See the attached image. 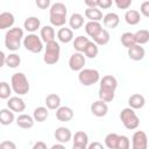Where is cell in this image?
<instances>
[{"label": "cell", "mask_w": 149, "mask_h": 149, "mask_svg": "<svg viewBox=\"0 0 149 149\" xmlns=\"http://www.w3.org/2000/svg\"><path fill=\"white\" fill-rule=\"evenodd\" d=\"M140 12L143 16L146 17H149V0H146L141 3L140 6Z\"/></svg>", "instance_id": "obj_42"}, {"label": "cell", "mask_w": 149, "mask_h": 149, "mask_svg": "<svg viewBox=\"0 0 149 149\" xmlns=\"http://www.w3.org/2000/svg\"><path fill=\"white\" fill-rule=\"evenodd\" d=\"M87 148H88V149H95V148H98V149H102V148H104V146H102V143L93 142V143L88 144V147H87Z\"/></svg>", "instance_id": "obj_47"}, {"label": "cell", "mask_w": 149, "mask_h": 149, "mask_svg": "<svg viewBox=\"0 0 149 149\" xmlns=\"http://www.w3.org/2000/svg\"><path fill=\"white\" fill-rule=\"evenodd\" d=\"M85 63H86L85 56L83 55V52H79V51L73 52L70 56V58H69V68L72 71H80V70H83Z\"/></svg>", "instance_id": "obj_9"}, {"label": "cell", "mask_w": 149, "mask_h": 149, "mask_svg": "<svg viewBox=\"0 0 149 149\" xmlns=\"http://www.w3.org/2000/svg\"><path fill=\"white\" fill-rule=\"evenodd\" d=\"M45 51H44V56H43V61L45 64L48 65H54L59 61V56H61V47L58 44V42L56 41H51L45 43Z\"/></svg>", "instance_id": "obj_6"}, {"label": "cell", "mask_w": 149, "mask_h": 149, "mask_svg": "<svg viewBox=\"0 0 149 149\" xmlns=\"http://www.w3.org/2000/svg\"><path fill=\"white\" fill-rule=\"evenodd\" d=\"M102 22H104V26L105 28H108V29H114L118 27L119 22H120V17L116 13H107L104 17H102Z\"/></svg>", "instance_id": "obj_18"}, {"label": "cell", "mask_w": 149, "mask_h": 149, "mask_svg": "<svg viewBox=\"0 0 149 149\" xmlns=\"http://www.w3.org/2000/svg\"><path fill=\"white\" fill-rule=\"evenodd\" d=\"M15 120V116H14V112L10 109V108H2L0 111V123L2 126H8L10 125L13 121Z\"/></svg>", "instance_id": "obj_24"}, {"label": "cell", "mask_w": 149, "mask_h": 149, "mask_svg": "<svg viewBox=\"0 0 149 149\" xmlns=\"http://www.w3.org/2000/svg\"><path fill=\"white\" fill-rule=\"evenodd\" d=\"M128 105L134 109H141L146 105V98L140 93H134L128 98Z\"/></svg>", "instance_id": "obj_19"}, {"label": "cell", "mask_w": 149, "mask_h": 149, "mask_svg": "<svg viewBox=\"0 0 149 149\" xmlns=\"http://www.w3.org/2000/svg\"><path fill=\"white\" fill-rule=\"evenodd\" d=\"M15 22V17L10 12H2L0 14V29L10 28Z\"/></svg>", "instance_id": "obj_20"}, {"label": "cell", "mask_w": 149, "mask_h": 149, "mask_svg": "<svg viewBox=\"0 0 149 149\" xmlns=\"http://www.w3.org/2000/svg\"><path fill=\"white\" fill-rule=\"evenodd\" d=\"M12 86H9L8 83L6 81H1L0 83V98L1 99H8L10 98V94H12Z\"/></svg>", "instance_id": "obj_38"}, {"label": "cell", "mask_w": 149, "mask_h": 149, "mask_svg": "<svg viewBox=\"0 0 149 149\" xmlns=\"http://www.w3.org/2000/svg\"><path fill=\"white\" fill-rule=\"evenodd\" d=\"M48 107H44V106H40V107H36L34 109V113H33V116L35 119V121L37 122H43L48 119L49 116V112H48Z\"/></svg>", "instance_id": "obj_29"}, {"label": "cell", "mask_w": 149, "mask_h": 149, "mask_svg": "<svg viewBox=\"0 0 149 149\" xmlns=\"http://www.w3.org/2000/svg\"><path fill=\"white\" fill-rule=\"evenodd\" d=\"M118 87V80L112 74H106L100 79L99 99L106 102H111L115 97V90Z\"/></svg>", "instance_id": "obj_1"}, {"label": "cell", "mask_w": 149, "mask_h": 149, "mask_svg": "<svg viewBox=\"0 0 149 149\" xmlns=\"http://www.w3.org/2000/svg\"><path fill=\"white\" fill-rule=\"evenodd\" d=\"M120 40H121L122 45H123L125 48H127V49L130 48V47H133V45H135V44H137V43H136V40H135L134 33H130V31L123 33V34L121 35Z\"/></svg>", "instance_id": "obj_32"}, {"label": "cell", "mask_w": 149, "mask_h": 149, "mask_svg": "<svg viewBox=\"0 0 149 149\" xmlns=\"http://www.w3.org/2000/svg\"><path fill=\"white\" fill-rule=\"evenodd\" d=\"M87 7H98V0H84Z\"/></svg>", "instance_id": "obj_46"}, {"label": "cell", "mask_w": 149, "mask_h": 149, "mask_svg": "<svg viewBox=\"0 0 149 149\" xmlns=\"http://www.w3.org/2000/svg\"><path fill=\"white\" fill-rule=\"evenodd\" d=\"M23 47L33 54H40L43 50V41L41 36L30 33L23 38Z\"/></svg>", "instance_id": "obj_8"}, {"label": "cell", "mask_w": 149, "mask_h": 149, "mask_svg": "<svg viewBox=\"0 0 149 149\" xmlns=\"http://www.w3.org/2000/svg\"><path fill=\"white\" fill-rule=\"evenodd\" d=\"M0 148L1 149H15L16 144L12 141H3V142L0 143Z\"/></svg>", "instance_id": "obj_44"}, {"label": "cell", "mask_w": 149, "mask_h": 149, "mask_svg": "<svg viewBox=\"0 0 149 149\" xmlns=\"http://www.w3.org/2000/svg\"><path fill=\"white\" fill-rule=\"evenodd\" d=\"M57 148H64V143H61L59 142V144H54L51 147V149H57Z\"/></svg>", "instance_id": "obj_49"}, {"label": "cell", "mask_w": 149, "mask_h": 149, "mask_svg": "<svg viewBox=\"0 0 149 149\" xmlns=\"http://www.w3.org/2000/svg\"><path fill=\"white\" fill-rule=\"evenodd\" d=\"M99 49H98V44L94 41H90L88 44L86 45L85 50H84V55L87 58H95L98 56Z\"/></svg>", "instance_id": "obj_35"}, {"label": "cell", "mask_w": 149, "mask_h": 149, "mask_svg": "<svg viewBox=\"0 0 149 149\" xmlns=\"http://www.w3.org/2000/svg\"><path fill=\"white\" fill-rule=\"evenodd\" d=\"M88 42H90L88 37H85V36L79 35V36H77V37L73 40V48H74L76 51L84 52V50H85L86 45L88 44Z\"/></svg>", "instance_id": "obj_33"}, {"label": "cell", "mask_w": 149, "mask_h": 149, "mask_svg": "<svg viewBox=\"0 0 149 149\" xmlns=\"http://www.w3.org/2000/svg\"><path fill=\"white\" fill-rule=\"evenodd\" d=\"M85 17L88 19V21H100L104 16L98 7H87L85 9Z\"/></svg>", "instance_id": "obj_25"}, {"label": "cell", "mask_w": 149, "mask_h": 149, "mask_svg": "<svg viewBox=\"0 0 149 149\" xmlns=\"http://www.w3.org/2000/svg\"><path fill=\"white\" fill-rule=\"evenodd\" d=\"M109 38H111V36H109L108 30L102 28V29L98 33V35H97L95 37H93V41H94L98 45H106V44L109 42Z\"/></svg>", "instance_id": "obj_34"}, {"label": "cell", "mask_w": 149, "mask_h": 149, "mask_svg": "<svg viewBox=\"0 0 149 149\" xmlns=\"http://www.w3.org/2000/svg\"><path fill=\"white\" fill-rule=\"evenodd\" d=\"M7 107L10 108L13 112L21 113V112H23L26 109V102L20 97H10V98H8Z\"/></svg>", "instance_id": "obj_14"}, {"label": "cell", "mask_w": 149, "mask_h": 149, "mask_svg": "<svg viewBox=\"0 0 149 149\" xmlns=\"http://www.w3.org/2000/svg\"><path fill=\"white\" fill-rule=\"evenodd\" d=\"M41 27V21L36 16H29L23 22V28L29 33H35Z\"/></svg>", "instance_id": "obj_21"}, {"label": "cell", "mask_w": 149, "mask_h": 149, "mask_svg": "<svg viewBox=\"0 0 149 149\" xmlns=\"http://www.w3.org/2000/svg\"><path fill=\"white\" fill-rule=\"evenodd\" d=\"M40 36H41V38H42V41L44 43L55 41V30H54L52 26H44V27H42L41 31H40Z\"/></svg>", "instance_id": "obj_26"}, {"label": "cell", "mask_w": 149, "mask_h": 149, "mask_svg": "<svg viewBox=\"0 0 149 149\" xmlns=\"http://www.w3.org/2000/svg\"><path fill=\"white\" fill-rule=\"evenodd\" d=\"M120 120L125 128L133 130L136 129L140 125V119L135 113V109L132 107H126L120 112Z\"/></svg>", "instance_id": "obj_5"}, {"label": "cell", "mask_w": 149, "mask_h": 149, "mask_svg": "<svg viewBox=\"0 0 149 149\" xmlns=\"http://www.w3.org/2000/svg\"><path fill=\"white\" fill-rule=\"evenodd\" d=\"M78 80L84 86H91L100 80V73L95 69H83L78 73Z\"/></svg>", "instance_id": "obj_7"}, {"label": "cell", "mask_w": 149, "mask_h": 149, "mask_svg": "<svg viewBox=\"0 0 149 149\" xmlns=\"http://www.w3.org/2000/svg\"><path fill=\"white\" fill-rule=\"evenodd\" d=\"M125 21L129 24V26H136L140 21H141V15L140 12L135 10V9H129L126 12L125 14Z\"/></svg>", "instance_id": "obj_27"}, {"label": "cell", "mask_w": 149, "mask_h": 149, "mask_svg": "<svg viewBox=\"0 0 149 149\" xmlns=\"http://www.w3.org/2000/svg\"><path fill=\"white\" fill-rule=\"evenodd\" d=\"M16 125H17V127H20V128H22V129H29V128H31L33 126H34V123H35V119H34V116H31V115H29V114H20L17 118H16Z\"/></svg>", "instance_id": "obj_15"}, {"label": "cell", "mask_w": 149, "mask_h": 149, "mask_svg": "<svg viewBox=\"0 0 149 149\" xmlns=\"http://www.w3.org/2000/svg\"><path fill=\"white\" fill-rule=\"evenodd\" d=\"M91 113L97 118H102L108 113V106L104 100H97L91 105Z\"/></svg>", "instance_id": "obj_12"}, {"label": "cell", "mask_w": 149, "mask_h": 149, "mask_svg": "<svg viewBox=\"0 0 149 149\" xmlns=\"http://www.w3.org/2000/svg\"><path fill=\"white\" fill-rule=\"evenodd\" d=\"M23 37V30L19 27L10 28L5 34V45L9 51H16L21 47V41Z\"/></svg>", "instance_id": "obj_2"}, {"label": "cell", "mask_w": 149, "mask_h": 149, "mask_svg": "<svg viewBox=\"0 0 149 149\" xmlns=\"http://www.w3.org/2000/svg\"><path fill=\"white\" fill-rule=\"evenodd\" d=\"M69 24H70V28L74 30L81 28L84 24V16L79 13H73L69 19Z\"/></svg>", "instance_id": "obj_31"}, {"label": "cell", "mask_w": 149, "mask_h": 149, "mask_svg": "<svg viewBox=\"0 0 149 149\" xmlns=\"http://www.w3.org/2000/svg\"><path fill=\"white\" fill-rule=\"evenodd\" d=\"M135 35V40L137 44H146L149 42V30L147 29H140L136 33H134Z\"/></svg>", "instance_id": "obj_36"}, {"label": "cell", "mask_w": 149, "mask_h": 149, "mask_svg": "<svg viewBox=\"0 0 149 149\" xmlns=\"http://www.w3.org/2000/svg\"><path fill=\"white\" fill-rule=\"evenodd\" d=\"M102 29V26L100 24L99 21H88L85 24V31L90 37H95L98 35V33Z\"/></svg>", "instance_id": "obj_22"}, {"label": "cell", "mask_w": 149, "mask_h": 149, "mask_svg": "<svg viewBox=\"0 0 149 149\" xmlns=\"http://www.w3.org/2000/svg\"><path fill=\"white\" fill-rule=\"evenodd\" d=\"M119 9H128L132 5L133 0H113Z\"/></svg>", "instance_id": "obj_40"}, {"label": "cell", "mask_w": 149, "mask_h": 149, "mask_svg": "<svg viewBox=\"0 0 149 149\" xmlns=\"http://www.w3.org/2000/svg\"><path fill=\"white\" fill-rule=\"evenodd\" d=\"M56 118L61 122H69L73 118V109L69 106H61L56 109Z\"/></svg>", "instance_id": "obj_13"}, {"label": "cell", "mask_w": 149, "mask_h": 149, "mask_svg": "<svg viewBox=\"0 0 149 149\" xmlns=\"http://www.w3.org/2000/svg\"><path fill=\"white\" fill-rule=\"evenodd\" d=\"M45 106L49 109H57L61 107V97L56 93H50L45 98Z\"/></svg>", "instance_id": "obj_28"}, {"label": "cell", "mask_w": 149, "mask_h": 149, "mask_svg": "<svg viewBox=\"0 0 149 149\" xmlns=\"http://www.w3.org/2000/svg\"><path fill=\"white\" fill-rule=\"evenodd\" d=\"M54 135H55L56 141H58L61 143H68L71 140V137H72V134H71L70 129L66 128V127H58V128H56Z\"/></svg>", "instance_id": "obj_16"}, {"label": "cell", "mask_w": 149, "mask_h": 149, "mask_svg": "<svg viewBox=\"0 0 149 149\" xmlns=\"http://www.w3.org/2000/svg\"><path fill=\"white\" fill-rule=\"evenodd\" d=\"M33 149H47V144L42 141H38L33 146Z\"/></svg>", "instance_id": "obj_45"}, {"label": "cell", "mask_w": 149, "mask_h": 149, "mask_svg": "<svg viewBox=\"0 0 149 149\" xmlns=\"http://www.w3.org/2000/svg\"><path fill=\"white\" fill-rule=\"evenodd\" d=\"M35 3L40 9H48L51 7V0H35Z\"/></svg>", "instance_id": "obj_41"}, {"label": "cell", "mask_w": 149, "mask_h": 149, "mask_svg": "<svg viewBox=\"0 0 149 149\" xmlns=\"http://www.w3.org/2000/svg\"><path fill=\"white\" fill-rule=\"evenodd\" d=\"M146 56V51L141 44H135L130 48H128V57L132 61H141Z\"/></svg>", "instance_id": "obj_17"}, {"label": "cell", "mask_w": 149, "mask_h": 149, "mask_svg": "<svg viewBox=\"0 0 149 149\" xmlns=\"http://www.w3.org/2000/svg\"><path fill=\"white\" fill-rule=\"evenodd\" d=\"M132 147L133 149H147L148 148L147 134L142 130H136L132 136Z\"/></svg>", "instance_id": "obj_10"}, {"label": "cell", "mask_w": 149, "mask_h": 149, "mask_svg": "<svg viewBox=\"0 0 149 149\" xmlns=\"http://www.w3.org/2000/svg\"><path fill=\"white\" fill-rule=\"evenodd\" d=\"M119 140H120V135L119 134H116V133H109L105 137V146L108 149H118Z\"/></svg>", "instance_id": "obj_30"}, {"label": "cell", "mask_w": 149, "mask_h": 149, "mask_svg": "<svg viewBox=\"0 0 149 149\" xmlns=\"http://www.w3.org/2000/svg\"><path fill=\"white\" fill-rule=\"evenodd\" d=\"M129 147H130L129 139H128L126 135H120V140H119L118 149H128Z\"/></svg>", "instance_id": "obj_39"}, {"label": "cell", "mask_w": 149, "mask_h": 149, "mask_svg": "<svg viewBox=\"0 0 149 149\" xmlns=\"http://www.w3.org/2000/svg\"><path fill=\"white\" fill-rule=\"evenodd\" d=\"M68 9L62 2H55L50 7V23L55 27H63L66 22Z\"/></svg>", "instance_id": "obj_3"}, {"label": "cell", "mask_w": 149, "mask_h": 149, "mask_svg": "<svg viewBox=\"0 0 149 149\" xmlns=\"http://www.w3.org/2000/svg\"><path fill=\"white\" fill-rule=\"evenodd\" d=\"M57 38L62 43L71 42L73 40V31H72V29L71 28H66V27H62L57 31Z\"/></svg>", "instance_id": "obj_23"}, {"label": "cell", "mask_w": 149, "mask_h": 149, "mask_svg": "<svg viewBox=\"0 0 149 149\" xmlns=\"http://www.w3.org/2000/svg\"><path fill=\"white\" fill-rule=\"evenodd\" d=\"M113 3V0H98V7L101 9H108Z\"/></svg>", "instance_id": "obj_43"}, {"label": "cell", "mask_w": 149, "mask_h": 149, "mask_svg": "<svg viewBox=\"0 0 149 149\" xmlns=\"http://www.w3.org/2000/svg\"><path fill=\"white\" fill-rule=\"evenodd\" d=\"M21 64V58L17 54H9L6 58V65L10 69H16Z\"/></svg>", "instance_id": "obj_37"}, {"label": "cell", "mask_w": 149, "mask_h": 149, "mask_svg": "<svg viewBox=\"0 0 149 149\" xmlns=\"http://www.w3.org/2000/svg\"><path fill=\"white\" fill-rule=\"evenodd\" d=\"M0 58H1V63H0V66H3V65H6V58H7V56L5 55V52H3V51H1V52H0Z\"/></svg>", "instance_id": "obj_48"}, {"label": "cell", "mask_w": 149, "mask_h": 149, "mask_svg": "<svg viewBox=\"0 0 149 149\" xmlns=\"http://www.w3.org/2000/svg\"><path fill=\"white\" fill-rule=\"evenodd\" d=\"M72 141H73L72 147L74 149H86L88 147V135L85 132L79 130L74 133Z\"/></svg>", "instance_id": "obj_11"}, {"label": "cell", "mask_w": 149, "mask_h": 149, "mask_svg": "<svg viewBox=\"0 0 149 149\" xmlns=\"http://www.w3.org/2000/svg\"><path fill=\"white\" fill-rule=\"evenodd\" d=\"M10 86L17 95H24L29 92L30 85L23 72H15L10 78Z\"/></svg>", "instance_id": "obj_4"}]
</instances>
